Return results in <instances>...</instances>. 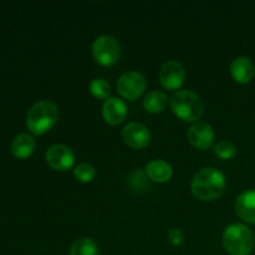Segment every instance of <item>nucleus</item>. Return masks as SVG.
<instances>
[{
  "label": "nucleus",
  "instance_id": "obj_19",
  "mask_svg": "<svg viewBox=\"0 0 255 255\" xmlns=\"http://www.w3.org/2000/svg\"><path fill=\"white\" fill-rule=\"evenodd\" d=\"M74 176L79 182L89 183V182L94 181V178L96 177V171H95L92 164L84 162V163H80L75 167Z\"/></svg>",
  "mask_w": 255,
  "mask_h": 255
},
{
  "label": "nucleus",
  "instance_id": "obj_1",
  "mask_svg": "<svg viewBox=\"0 0 255 255\" xmlns=\"http://www.w3.org/2000/svg\"><path fill=\"white\" fill-rule=\"evenodd\" d=\"M226 176L214 167H206L192 178V193L204 202L214 201L223 194L226 189Z\"/></svg>",
  "mask_w": 255,
  "mask_h": 255
},
{
  "label": "nucleus",
  "instance_id": "obj_13",
  "mask_svg": "<svg viewBox=\"0 0 255 255\" xmlns=\"http://www.w3.org/2000/svg\"><path fill=\"white\" fill-rule=\"evenodd\" d=\"M236 212L244 222L255 224V189L243 192L237 198Z\"/></svg>",
  "mask_w": 255,
  "mask_h": 255
},
{
  "label": "nucleus",
  "instance_id": "obj_10",
  "mask_svg": "<svg viewBox=\"0 0 255 255\" xmlns=\"http://www.w3.org/2000/svg\"><path fill=\"white\" fill-rule=\"evenodd\" d=\"M122 139L131 148H144L151 141V132L144 125L131 122L122 129Z\"/></svg>",
  "mask_w": 255,
  "mask_h": 255
},
{
  "label": "nucleus",
  "instance_id": "obj_17",
  "mask_svg": "<svg viewBox=\"0 0 255 255\" xmlns=\"http://www.w3.org/2000/svg\"><path fill=\"white\" fill-rule=\"evenodd\" d=\"M69 255H99V247L92 239L80 238L74 242Z\"/></svg>",
  "mask_w": 255,
  "mask_h": 255
},
{
  "label": "nucleus",
  "instance_id": "obj_14",
  "mask_svg": "<svg viewBox=\"0 0 255 255\" xmlns=\"http://www.w3.org/2000/svg\"><path fill=\"white\" fill-rule=\"evenodd\" d=\"M146 174L151 181L157 183H166L172 178L173 169L168 162L163 159H153L146 164Z\"/></svg>",
  "mask_w": 255,
  "mask_h": 255
},
{
  "label": "nucleus",
  "instance_id": "obj_21",
  "mask_svg": "<svg viewBox=\"0 0 255 255\" xmlns=\"http://www.w3.org/2000/svg\"><path fill=\"white\" fill-rule=\"evenodd\" d=\"M168 241L173 247H181L184 242V236L181 229L172 228L168 232Z\"/></svg>",
  "mask_w": 255,
  "mask_h": 255
},
{
  "label": "nucleus",
  "instance_id": "obj_16",
  "mask_svg": "<svg viewBox=\"0 0 255 255\" xmlns=\"http://www.w3.org/2000/svg\"><path fill=\"white\" fill-rule=\"evenodd\" d=\"M167 105H168V97L164 92L158 91V90L148 92L143 99L144 110L151 114H159L164 111Z\"/></svg>",
  "mask_w": 255,
  "mask_h": 255
},
{
  "label": "nucleus",
  "instance_id": "obj_4",
  "mask_svg": "<svg viewBox=\"0 0 255 255\" xmlns=\"http://www.w3.org/2000/svg\"><path fill=\"white\" fill-rule=\"evenodd\" d=\"M223 246L231 255H249L255 246L253 232L244 224H231L223 233Z\"/></svg>",
  "mask_w": 255,
  "mask_h": 255
},
{
  "label": "nucleus",
  "instance_id": "obj_15",
  "mask_svg": "<svg viewBox=\"0 0 255 255\" xmlns=\"http://www.w3.org/2000/svg\"><path fill=\"white\" fill-rule=\"evenodd\" d=\"M35 139L31 134L29 133H20L17 136L14 137L11 142V148L12 154L17 158H29L32 154L35 149Z\"/></svg>",
  "mask_w": 255,
  "mask_h": 255
},
{
  "label": "nucleus",
  "instance_id": "obj_5",
  "mask_svg": "<svg viewBox=\"0 0 255 255\" xmlns=\"http://www.w3.org/2000/svg\"><path fill=\"white\" fill-rule=\"evenodd\" d=\"M92 55L97 64L102 66H112L121 56L119 41L110 35H101L92 44Z\"/></svg>",
  "mask_w": 255,
  "mask_h": 255
},
{
  "label": "nucleus",
  "instance_id": "obj_18",
  "mask_svg": "<svg viewBox=\"0 0 255 255\" xmlns=\"http://www.w3.org/2000/svg\"><path fill=\"white\" fill-rule=\"evenodd\" d=\"M90 92L94 97L99 100H107L111 92V86L104 79H94L90 82Z\"/></svg>",
  "mask_w": 255,
  "mask_h": 255
},
{
  "label": "nucleus",
  "instance_id": "obj_11",
  "mask_svg": "<svg viewBox=\"0 0 255 255\" xmlns=\"http://www.w3.org/2000/svg\"><path fill=\"white\" fill-rule=\"evenodd\" d=\"M127 116V106L117 97H109L102 106V117L109 125L116 126L122 124Z\"/></svg>",
  "mask_w": 255,
  "mask_h": 255
},
{
  "label": "nucleus",
  "instance_id": "obj_12",
  "mask_svg": "<svg viewBox=\"0 0 255 255\" xmlns=\"http://www.w3.org/2000/svg\"><path fill=\"white\" fill-rule=\"evenodd\" d=\"M231 75L238 84H249L255 76V66L249 57L239 56L231 65Z\"/></svg>",
  "mask_w": 255,
  "mask_h": 255
},
{
  "label": "nucleus",
  "instance_id": "obj_3",
  "mask_svg": "<svg viewBox=\"0 0 255 255\" xmlns=\"http://www.w3.org/2000/svg\"><path fill=\"white\" fill-rule=\"evenodd\" d=\"M171 109L178 119L184 122H197L202 117L204 105L201 97L189 90L177 91L171 97Z\"/></svg>",
  "mask_w": 255,
  "mask_h": 255
},
{
  "label": "nucleus",
  "instance_id": "obj_9",
  "mask_svg": "<svg viewBox=\"0 0 255 255\" xmlns=\"http://www.w3.org/2000/svg\"><path fill=\"white\" fill-rule=\"evenodd\" d=\"M189 143L198 149H208L216 139L213 127L207 122L197 121L192 125L187 132Z\"/></svg>",
  "mask_w": 255,
  "mask_h": 255
},
{
  "label": "nucleus",
  "instance_id": "obj_7",
  "mask_svg": "<svg viewBox=\"0 0 255 255\" xmlns=\"http://www.w3.org/2000/svg\"><path fill=\"white\" fill-rule=\"evenodd\" d=\"M186 79V71L181 62L176 60H169L166 61L158 72V80L162 86L167 90H178L183 85Z\"/></svg>",
  "mask_w": 255,
  "mask_h": 255
},
{
  "label": "nucleus",
  "instance_id": "obj_8",
  "mask_svg": "<svg viewBox=\"0 0 255 255\" xmlns=\"http://www.w3.org/2000/svg\"><path fill=\"white\" fill-rule=\"evenodd\" d=\"M46 163L55 171H67L72 168L75 163V154L66 144L56 143L49 147L45 154Z\"/></svg>",
  "mask_w": 255,
  "mask_h": 255
},
{
  "label": "nucleus",
  "instance_id": "obj_6",
  "mask_svg": "<svg viewBox=\"0 0 255 255\" xmlns=\"http://www.w3.org/2000/svg\"><path fill=\"white\" fill-rule=\"evenodd\" d=\"M116 87L124 99L134 101L141 97L146 90V77L138 71H127L119 77Z\"/></svg>",
  "mask_w": 255,
  "mask_h": 255
},
{
  "label": "nucleus",
  "instance_id": "obj_2",
  "mask_svg": "<svg viewBox=\"0 0 255 255\" xmlns=\"http://www.w3.org/2000/svg\"><path fill=\"white\" fill-rule=\"evenodd\" d=\"M59 109L51 101H39L31 106L26 115V126L34 134H44L56 125Z\"/></svg>",
  "mask_w": 255,
  "mask_h": 255
},
{
  "label": "nucleus",
  "instance_id": "obj_20",
  "mask_svg": "<svg viewBox=\"0 0 255 255\" xmlns=\"http://www.w3.org/2000/svg\"><path fill=\"white\" fill-rule=\"evenodd\" d=\"M214 153L222 159H231L237 154V147L231 141H221L214 147Z\"/></svg>",
  "mask_w": 255,
  "mask_h": 255
}]
</instances>
